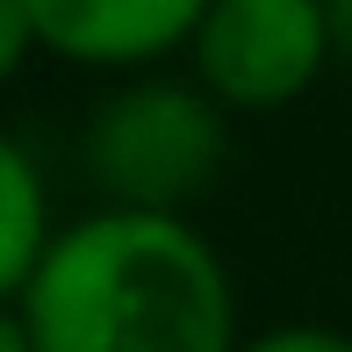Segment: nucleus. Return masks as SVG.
<instances>
[{"label":"nucleus","mask_w":352,"mask_h":352,"mask_svg":"<svg viewBox=\"0 0 352 352\" xmlns=\"http://www.w3.org/2000/svg\"><path fill=\"white\" fill-rule=\"evenodd\" d=\"M36 22V51L87 72H144L187 51L209 0H22Z\"/></svg>","instance_id":"4"},{"label":"nucleus","mask_w":352,"mask_h":352,"mask_svg":"<svg viewBox=\"0 0 352 352\" xmlns=\"http://www.w3.org/2000/svg\"><path fill=\"white\" fill-rule=\"evenodd\" d=\"M223 101L187 79H130L87 122V180L130 209H180L223 166Z\"/></svg>","instance_id":"2"},{"label":"nucleus","mask_w":352,"mask_h":352,"mask_svg":"<svg viewBox=\"0 0 352 352\" xmlns=\"http://www.w3.org/2000/svg\"><path fill=\"white\" fill-rule=\"evenodd\" d=\"M237 352H352V338L324 324H280V331H259V338H237Z\"/></svg>","instance_id":"6"},{"label":"nucleus","mask_w":352,"mask_h":352,"mask_svg":"<svg viewBox=\"0 0 352 352\" xmlns=\"http://www.w3.org/2000/svg\"><path fill=\"white\" fill-rule=\"evenodd\" d=\"M14 309L36 352H237L230 266L180 209L101 201L58 223Z\"/></svg>","instance_id":"1"},{"label":"nucleus","mask_w":352,"mask_h":352,"mask_svg":"<svg viewBox=\"0 0 352 352\" xmlns=\"http://www.w3.org/2000/svg\"><path fill=\"white\" fill-rule=\"evenodd\" d=\"M331 8V43H338V58L352 65V0H324Z\"/></svg>","instance_id":"9"},{"label":"nucleus","mask_w":352,"mask_h":352,"mask_svg":"<svg viewBox=\"0 0 352 352\" xmlns=\"http://www.w3.org/2000/svg\"><path fill=\"white\" fill-rule=\"evenodd\" d=\"M29 58H36V22H29L22 0H0V87L22 79Z\"/></svg>","instance_id":"7"},{"label":"nucleus","mask_w":352,"mask_h":352,"mask_svg":"<svg viewBox=\"0 0 352 352\" xmlns=\"http://www.w3.org/2000/svg\"><path fill=\"white\" fill-rule=\"evenodd\" d=\"M58 216H51V187L43 166L22 137L0 130V302H14L36 274V259L51 252Z\"/></svg>","instance_id":"5"},{"label":"nucleus","mask_w":352,"mask_h":352,"mask_svg":"<svg viewBox=\"0 0 352 352\" xmlns=\"http://www.w3.org/2000/svg\"><path fill=\"white\" fill-rule=\"evenodd\" d=\"M195 79L223 108H287L338 58L324 0H209L195 22Z\"/></svg>","instance_id":"3"},{"label":"nucleus","mask_w":352,"mask_h":352,"mask_svg":"<svg viewBox=\"0 0 352 352\" xmlns=\"http://www.w3.org/2000/svg\"><path fill=\"white\" fill-rule=\"evenodd\" d=\"M0 352H36V345H29V324H22V309H14V302H0Z\"/></svg>","instance_id":"8"}]
</instances>
